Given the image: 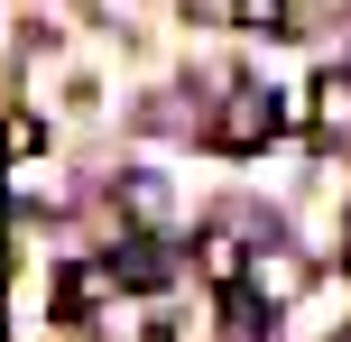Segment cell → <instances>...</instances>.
<instances>
[{"label": "cell", "instance_id": "cell-1", "mask_svg": "<svg viewBox=\"0 0 351 342\" xmlns=\"http://www.w3.org/2000/svg\"><path fill=\"white\" fill-rule=\"evenodd\" d=\"M287 130V111H278V93H259V84H241L222 102V121H213V148H231V158H250V148H268Z\"/></svg>", "mask_w": 351, "mask_h": 342}, {"label": "cell", "instance_id": "cell-2", "mask_svg": "<svg viewBox=\"0 0 351 342\" xmlns=\"http://www.w3.org/2000/svg\"><path fill=\"white\" fill-rule=\"evenodd\" d=\"M102 278H111V296H167L176 250H167V241H130V250H111V259H102Z\"/></svg>", "mask_w": 351, "mask_h": 342}, {"label": "cell", "instance_id": "cell-3", "mask_svg": "<svg viewBox=\"0 0 351 342\" xmlns=\"http://www.w3.org/2000/svg\"><path fill=\"white\" fill-rule=\"evenodd\" d=\"M305 130L324 148H351V65H324L315 93H305Z\"/></svg>", "mask_w": 351, "mask_h": 342}, {"label": "cell", "instance_id": "cell-4", "mask_svg": "<svg viewBox=\"0 0 351 342\" xmlns=\"http://www.w3.org/2000/svg\"><path fill=\"white\" fill-rule=\"evenodd\" d=\"M250 250H259V232H250V222H213L204 232V278H222V287H241V269H250Z\"/></svg>", "mask_w": 351, "mask_h": 342}]
</instances>
